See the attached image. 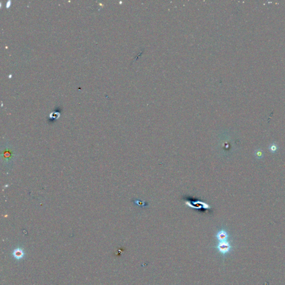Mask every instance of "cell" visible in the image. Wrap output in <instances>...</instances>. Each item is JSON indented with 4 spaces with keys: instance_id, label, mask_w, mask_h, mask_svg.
<instances>
[{
    "instance_id": "cell-3",
    "label": "cell",
    "mask_w": 285,
    "mask_h": 285,
    "mask_svg": "<svg viewBox=\"0 0 285 285\" xmlns=\"http://www.w3.org/2000/svg\"><path fill=\"white\" fill-rule=\"evenodd\" d=\"M216 237L219 242L225 241L228 238V234L226 231L222 230L217 233Z\"/></svg>"
},
{
    "instance_id": "cell-4",
    "label": "cell",
    "mask_w": 285,
    "mask_h": 285,
    "mask_svg": "<svg viewBox=\"0 0 285 285\" xmlns=\"http://www.w3.org/2000/svg\"><path fill=\"white\" fill-rule=\"evenodd\" d=\"M270 149L272 152H274V151L276 150V146L274 145H272L271 148H270Z\"/></svg>"
},
{
    "instance_id": "cell-1",
    "label": "cell",
    "mask_w": 285,
    "mask_h": 285,
    "mask_svg": "<svg viewBox=\"0 0 285 285\" xmlns=\"http://www.w3.org/2000/svg\"><path fill=\"white\" fill-rule=\"evenodd\" d=\"M216 248L220 253L223 254H226L228 253L231 248L230 244L227 241L219 242V243L217 246Z\"/></svg>"
},
{
    "instance_id": "cell-2",
    "label": "cell",
    "mask_w": 285,
    "mask_h": 285,
    "mask_svg": "<svg viewBox=\"0 0 285 285\" xmlns=\"http://www.w3.org/2000/svg\"><path fill=\"white\" fill-rule=\"evenodd\" d=\"M12 254H13V257L16 260L22 259L25 256V252L23 251V250L20 248H18L14 250Z\"/></svg>"
}]
</instances>
